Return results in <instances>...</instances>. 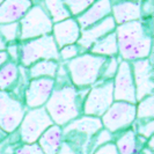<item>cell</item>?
Masks as SVG:
<instances>
[{
	"label": "cell",
	"mask_w": 154,
	"mask_h": 154,
	"mask_svg": "<svg viewBox=\"0 0 154 154\" xmlns=\"http://www.w3.org/2000/svg\"><path fill=\"white\" fill-rule=\"evenodd\" d=\"M56 86L44 108L54 125L64 128L66 124L82 115L84 101L88 89L80 91L71 84L64 63L59 62L54 78Z\"/></svg>",
	"instance_id": "1"
},
{
	"label": "cell",
	"mask_w": 154,
	"mask_h": 154,
	"mask_svg": "<svg viewBox=\"0 0 154 154\" xmlns=\"http://www.w3.org/2000/svg\"><path fill=\"white\" fill-rule=\"evenodd\" d=\"M153 19L116 26L115 34L118 57L124 62H136L149 58L152 54Z\"/></svg>",
	"instance_id": "2"
},
{
	"label": "cell",
	"mask_w": 154,
	"mask_h": 154,
	"mask_svg": "<svg viewBox=\"0 0 154 154\" xmlns=\"http://www.w3.org/2000/svg\"><path fill=\"white\" fill-rule=\"evenodd\" d=\"M107 58L94 56L89 52L80 54L79 57L64 63L69 73L71 84L77 89H89L93 85L100 81L102 67Z\"/></svg>",
	"instance_id": "3"
},
{
	"label": "cell",
	"mask_w": 154,
	"mask_h": 154,
	"mask_svg": "<svg viewBox=\"0 0 154 154\" xmlns=\"http://www.w3.org/2000/svg\"><path fill=\"white\" fill-rule=\"evenodd\" d=\"M42 60H54L59 63V50L52 35L20 42V66L28 69L32 64Z\"/></svg>",
	"instance_id": "4"
},
{
	"label": "cell",
	"mask_w": 154,
	"mask_h": 154,
	"mask_svg": "<svg viewBox=\"0 0 154 154\" xmlns=\"http://www.w3.org/2000/svg\"><path fill=\"white\" fill-rule=\"evenodd\" d=\"M20 42L51 35L54 23L43 6V2H32V6L19 21Z\"/></svg>",
	"instance_id": "5"
},
{
	"label": "cell",
	"mask_w": 154,
	"mask_h": 154,
	"mask_svg": "<svg viewBox=\"0 0 154 154\" xmlns=\"http://www.w3.org/2000/svg\"><path fill=\"white\" fill-rule=\"evenodd\" d=\"M103 129L101 118L81 115L63 128V140L74 145L84 154L91 139Z\"/></svg>",
	"instance_id": "6"
},
{
	"label": "cell",
	"mask_w": 154,
	"mask_h": 154,
	"mask_svg": "<svg viewBox=\"0 0 154 154\" xmlns=\"http://www.w3.org/2000/svg\"><path fill=\"white\" fill-rule=\"evenodd\" d=\"M52 125L54 122L46 112L44 107L28 109L17 129L21 144L37 143L39 137Z\"/></svg>",
	"instance_id": "7"
},
{
	"label": "cell",
	"mask_w": 154,
	"mask_h": 154,
	"mask_svg": "<svg viewBox=\"0 0 154 154\" xmlns=\"http://www.w3.org/2000/svg\"><path fill=\"white\" fill-rule=\"evenodd\" d=\"M112 80L97 81L86 95L82 107V115L101 118L114 103Z\"/></svg>",
	"instance_id": "8"
},
{
	"label": "cell",
	"mask_w": 154,
	"mask_h": 154,
	"mask_svg": "<svg viewBox=\"0 0 154 154\" xmlns=\"http://www.w3.org/2000/svg\"><path fill=\"white\" fill-rule=\"evenodd\" d=\"M136 121V104L115 101L101 117L103 129L114 136L130 129Z\"/></svg>",
	"instance_id": "9"
},
{
	"label": "cell",
	"mask_w": 154,
	"mask_h": 154,
	"mask_svg": "<svg viewBox=\"0 0 154 154\" xmlns=\"http://www.w3.org/2000/svg\"><path fill=\"white\" fill-rule=\"evenodd\" d=\"M27 108L11 93L0 91V129L7 134L17 131Z\"/></svg>",
	"instance_id": "10"
},
{
	"label": "cell",
	"mask_w": 154,
	"mask_h": 154,
	"mask_svg": "<svg viewBox=\"0 0 154 154\" xmlns=\"http://www.w3.org/2000/svg\"><path fill=\"white\" fill-rule=\"evenodd\" d=\"M112 89H114V101L137 104L136 87L132 77L131 64L129 62L121 60L118 71L112 80Z\"/></svg>",
	"instance_id": "11"
},
{
	"label": "cell",
	"mask_w": 154,
	"mask_h": 154,
	"mask_svg": "<svg viewBox=\"0 0 154 154\" xmlns=\"http://www.w3.org/2000/svg\"><path fill=\"white\" fill-rule=\"evenodd\" d=\"M131 64L132 77L136 87V99L137 102L153 95V66L152 59H140Z\"/></svg>",
	"instance_id": "12"
},
{
	"label": "cell",
	"mask_w": 154,
	"mask_h": 154,
	"mask_svg": "<svg viewBox=\"0 0 154 154\" xmlns=\"http://www.w3.org/2000/svg\"><path fill=\"white\" fill-rule=\"evenodd\" d=\"M54 79L41 78L30 80L23 96V103L27 110L44 107L54 92Z\"/></svg>",
	"instance_id": "13"
},
{
	"label": "cell",
	"mask_w": 154,
	"mask_h": 154,
	"mask_svg": "<svg viewBox=\"0 0 154 154\" xmlns=\"http://www.w3.org/2000/svg\"><path fill=\"white\" fill-rule=\"evenodd\" d=\"M115 29L116 23L110 15L108 17H106L104 20L100 21L99 23L92 26V27L81 30L77 44L81 49H84L85 52H88V50L92 48L94 43H96L99 39L103 38L104 36H107L109 34L114 32Z\"/></svg>",
	"instance_id": "14"
},
{
	"label": "cell",
	"mask_w": 154,
	"mask_h": 154,
	"mask_svg": "<svg viewBox=\"0 0 154 154\" xmlns=\"http://www.w3.org/2000/svg\"><path fill=\"white\" fill-rule=\"evenodd\" d=\"M81 29L74 17H69L59 23H54L52 27V37L54 39L56 45L62 49L66 45L75 44L80 37Z\"/></svg>",
	"instance_id": "15"
},
{
	"label": "cell",
	"mask_w": 154,
	"mask_h": 154,
	"mask_svg": "<svg viewBox=\"0 0 154 154\" xmlns=\"http://www.w3.org/2000/svg\"><path fill=\"white\" fill-rule=\"evenodd\" d=\"M110 15H111V1L101 0V1H94L81 15L75 17V20L80 29L84 30Z\"/></svg>",
	"instance_id": "16"
},
{
	"label": "cell",
	"mask_w": 154,
	"mask_h": 154,
	"mask_svg": "<svg viewBox=\"0 0 154 154\" xmlns=\"http://www.w3.org/2000/svg\"><path fill=\"white\" fill-rule=\"evenodd\" d=\"M141 1H111V17L116 26L141 20Z\"/></svg>",
	"instance_id": "17"
},
{
	"label": "cell",
	"mask_w": 154,
	"mask_h": 154,
	"mask_svg": "<svg viewBox=\"0 0 154 154\" xmlns=\"http://www.w3.org/2000/svg\"><path fill=\"white\" fill-rule=\"evenodd\" d=\"M32 6L29 0H6L0 4V24L19 22Z\"/></svg>",
	"instance_id": "18"
},
{
	"label": "cell",
	"mask_w": 154,
	"mask_h": 154,
	"mask_svg": "<svg viewBox=\"0 0 154 154\" xmlns=\"http://www.w3.org/2000/svg\"><path fill=\"white\" fill-rule=\"evenodd\" d=\"M146 141L147 139L138 136L132 128L116 134L114 139V144L119 154L139 153L146 146Z\"/></svg>",
	"instance_id": "19"
},
{
	"label": "cell",
	"mask_w": 154,
	"mask_h": 154,
	"mask_svg": "<svg viewBox=\"0 0 154 154\" xmlns=\"http://www.w3.org/2000/svg\"><path fill=\"white\" fill-rule=\"evenodd\" d=\"M63 141V128L52 125L37 140V145L44 154H57Z\"/></svg>",
	"instance_id": "20"
},
{
	"label": "cell",
	"mask_w": 154,
	"mask_h": 154,
	"mask_svg": "<svg viewBox=\"0 0 154 154\" xmlns=\"http://www.w3.org/2000/svg\"><path fill=\"white\" fill-rule=\"evenodd\" d=\"M20 80V65L8 60L0 67V91L12 93Z\"/></svg>",
	"instance_id": "21"
},
{
	"label": "cell",
	"mask_w": 154,
	"mask_h": 154,
	"mask_svg": "<svg viewBox=\"0 0 154 154\" xmlns=\"http://www.w3.org/2000/svg\"><path fill=\"white\" fill-rule=\"evenodd\" d=\"M88 52L94 56H100L104 58L118 57V46L115 31L94 43L92 48L88 50Z\"/></svg>",
	"instance_id": "22"
},
{
	"label": "cell",
	"mask_w": 154,
	"mask_h": 154,
	"mask_svg": "<svg viewBox=\"0 0 154 154\" xmlns=\"http://www.w3.org/2000/svg\"><path fill=\"white\" fill-rule=\"evenodd\" d=\"M59 63L54 60H42V62L35 63L27 69L29 80L34 79H41V78H49L54 79L57 71H58Z\"/></svg>",
	"instance_id": "23"
},
{
	"label": "cell",
	"mask_w": 154,
	"mask_h": 154,
	"mask_svg": "<svg viewBox=\"0 0 154 154\" xmlns=\"http://www.w3.org/2000/svg\"><path fill=\"white\" fill-rule=\"evenodd\" d=\"M42 2H43V6H44L45 11L48 12V14H49L54 24L72 17L69 12L67 11L66 6H65V4H64V1H60V0H46V1H42Z\"/></svg>",
	"instance_id": "24"
},
{
	"label": "cell",
	"mask_w": 154,
	"mask_h": 154,
	"mask_svg": "<svg viewBox=\"0 0 154 154\" xmlns=\"http://www.w3.org/2000/svg\"><path fill=\"white\" fill-rule=\"evenodd\" d=\"M136 119L146 121L154 119V96H147L136 104Z\"/></svg>",
	"instance_id": "25"
},
{
	"label": "cell",
	"mask_w": 154,
	"mask_h": 154,
	"mask_svg": "<svg viewBox=\"0 0 154 154\" xmlns=\"http://www.w3.org/2000/svg\"><path fill=\"white\" fill-rule=\"evenodd\" d=\"M114 139H115V136L112 133H110L106 129H101L100 131L91 139V141L87 146V149H86V154H93L101 146L109 144V143H112Z\"/></svg>",
	"instance_id": "26"
},
{
	"label": "cell",
	"mask_w": 154,
	"mask_h": 154,
	"mask_svg": "<svg viewBox=\"0 0 154 154\" xmlns=\"http://www.w3.org/2000/svg\"><path fill=\"white\" fill-rule=\"evenodd\" d=\"M0 35L7 44L20 42V24L19 22L0 24Z\"/></svg>",
	"instance_id": "27"
},
{
	"label": "cell",
	"mask_w": 154,
	"mask_h": 154,
	"mask_svg": "<svg viewBox=\"0 0 154 154\" xmlns=\"http://www.w3.org/2000/svg\"><path fill=\"white\" fill-rule=\"evenodd\" d=\"M121 63L119 57H111L107 58V60L104 63L102 72H101L100 81H109V80H114L116 73L118 71V66Z\"/></svg>",
	"instance_id": "28"
},
{
	"label": "cell",
	"mask_w": 154,
	"mask_h": 154,
	"mask_svg": "<svg viewBox=\"0 0 154 154\" xmlns=\"http://www.w3.org/2000/svg\"><path fill=\"white\" fill-rule=\"evenodd\" d=\"M93 2L94 1H92V0H65L64 1L71 16L74 19L79 15H81Z\"/></svg>",
	"instance_id": "29"
},
{
	"label": "cell",
	"mask_w": 154,
	"mask_h": 154,
	"mask_svg": "<svg viewBox=\"0 0 154 154\" xmlns=\"http://www.w3.org/2000/svg\"><path fill=\"white\" fill-rule=\"evenodd\" d=\"M132 129L136 133L145 139H149L153 137L154 132V119H146V121H134Z\"/></svg>",
	"instance_id": "30"
},
{
	"label": "cell",
	"mask_w": 154,
	"mask_h": 154,
	"mask_svg": "<svg viewBox=\"0 0 154 154\" xmlns=\"http://www.w3.org/2000/svg\"><path fill=\"white\" fill-rule=\"evenodd\" d=\"M85 54L84 49H81L80 46L75 44H71V45H66L59 49V62L60 63H67L74 58L79 57L80 54Z\"/></svg>",
	"instance_id": "31"
},
{
	"label": "cell",
	"mask_w": 154,
	"mask_h": 154,
	"mask_svg": "<svg viewBox=\"0 0 154 154\" xmlns=\"http://www.w3.org/2000/svg\"><path fill=\"white\" fill-rule=\"evenodd\" d=\"M14 154H44V153L39 148L37 143H35V144H21L15 149V153Z\"/></svg>",
	"instance_id": "32"
},
{
	"label": "cell",
	"mask_w": 154,
	"mask_h": 154,
	"mask_svg": "<svg viewBox=\"0 0 154 154\" xmlns=\"http://www.w3.org/2000/svg\"><path fill=\"white\" fill-rule=\"evenodd\" d=\"M6 54H8L9 60L19 64V57H20V42L11 43L6 46Z\"/></svg>",
	"instance_id": "33"
},
{
	"label": "cell",
	"mask_w": 154,
	"mask_h": 154,
	"mask_svg": "<svg viewBox=\"0 0 154 154\" xmlns=\"http://www.w3.org/2000/svg\"><path fill=\"white\" fill-rule=\"evenodd\" d=\"M140 11H141V20L153 19L154 2L153 1H144V2L141 1Z\"/></svg>",
	"instance_id": "34"
},
{
	"label": "cell",
	"mask_w": 154,
	"mask_h": 154,
	"mask_svg": "<svg viewBox=\"0 0 154 154\" xmlns=\"http://www.w3.org/2000/svg\"><path fill=\"white\" fill-rule=\"evenodd\" d=\"M21 145V144H20ZM20 145H15V141L9 140V136L0 144V154H14Z\"/></svg>",
	"instance_id": "35"
},
{
	"label": "cell",
	"mask_w": 154,
	"mask_h": 154,
	"mask_svg": "<svg viewBox=\"0 0 154 154\" xmlns=\"http://www.w3.org/2000/svg\"><path fill=\"white\" fill-rule=\"evenodd\" d=\"M57 154H84V153H82L79 148H77L74 145L69 144V141L63 140Z\"/></svg>",
	"instance_id": "36"
},
{
	"label": "cell",
	"mask_w": 154,
	"mask_h": 154,
	"mask_svg": "<svg viewBox=\"0 0 154 154\" xmlns=\"http://www.w3.org/2000/svg\"><path fill=\"white\" fill-rule=\"evenodd\" d=\"M93 154H119L117 148H116V145L112 143H109V144H106L103 146H101L100 148H97Z\"/></svg>",
	"instance_id": "37"
},
{
	"label": "cell",
	"mask_w": 154,
	"mask_h": 154,
	"mask_svg": "<svg viewBox=\"0 0 154 154\" xmlns=\"http://www.w3.org/2000/svg\"><path fill=\"white\" fill-rule=\"evenodd\" d=\"M9 60V58H8V54H6V51H1L0 52V67L5 64V63H7Z\"/></svg>",
	"instance_id": "38"
},
{
	"label": "cell",
	"mask_w": 154,
	"mask_h": 154,
	"mask_svg": "<svg viewBox=\"0 0 154 154\" xmlns=\"http://www.w3.org/2000/svg\"><path fill=\"white\" fill-rule=\"evenodd\" d=\"M6 46H7V43L4 41V38H2L1 35H0V52H1V51H5V50H6Z\"/></svg>",
	"instance_id": "39"
},
{
	"label": "cell",
	"mask_w": 154,
	"mask_h": 154,
	"mask_svg": "<svg viewBox=\"0 0 154 154\" xmlns=\"http://www.w3.org/2000/svg\"><path fill=\"white\" fill-rule=\"evenodd\" d=\"M7 137H8L7 133H6V132H4L1 129H0V144H1V143H2L5 139L7 138Z\"/></svg>",
	"instance_id": "40"
},
{
	"label": "cell",
	"mask_w": 154,
	"mask_h": 154,
	"mask_svg": "<svg viewBox=\"0 0 154 154\" xmlns=\"http://www.w3.org/2000/svg\"><path fill=\"white\" fill-rule=\"evenodd\" d=\"M141 154H154V151L153 149H149V148H147L146 146L144 147L143 149H141V152H140Z\"/></svg>",
	"instance_id": "41"
},
{
	"label": "cell",
	"mask_w": 154,
	"mask_h": 154,
	"mask_svg": "<svg viewBox=\"0 0 154 154\" xmlns=\"http://www.w3.org/2000/svg\"><path fill=\"white\" fill-rule=\"evenodd\" d=\"M136 154H141V153H140V152H139V153H136Z\"/></svg>",
	"instance_id": "42"
},
{
	"label": "cell",
	"mask_w": 154,
	"mask_h": 154,
	"mask_svg": "<svg viewBox=\"0 0 154 154\" xmlns=\"http://www.w3.org/2000/svg\"><path fill=\"white\" fill-rule=\"evenodd\" d=\"M1 2H2V1H1V0H0V4H1Z\"/></svg>",
	"instance_id": "43"
}]
</instances>
